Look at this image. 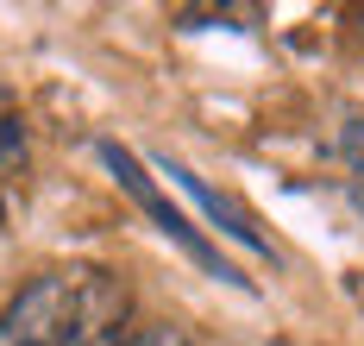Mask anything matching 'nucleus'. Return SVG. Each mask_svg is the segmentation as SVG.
Wrapping results in <instances>:
<instances>
[{
	"instance_id": "nucleus-1",
	"label": "nucleus",
	"mask_w": 364,
	"mask_h": 346,
	"mask_svg": "<svg viewBox=\"0 0 364 346\" xmlns=\"http://www.w3.org/2000/svg\"><path fill=\"white\" fill-rule=\"evenodd\" d=\"M82 271H44L0 308V346H63Z\"/></svg>"
},
{
	"instance_id": "nucleus-2",
	"label": "nucleus",
	"mask_w": 364,
	"mask_h": 346,
	"mask_svg": "<svg viewBox=\"0 0 364 346\" xmlns=\"http://www.w3.org/2000/svg\"><path fill=\"white\" fill-rule=\"evenodd\" d=\"M126 321H132V290L126 277L113 271H82V290H75V315L63 346H132L126 340Z\"/></svg>"
},
{
	"instance_id": "nucleus-3",
	"label": "nucleus",
	"mask_w": 364,
	"mask_h": 346,
	"mask_svg": "<svg viewBox=\"0 0 364 346\" xmlns=\"http://www.w3.org/2000/svg\"><path fill=\"white\" fill-rule=\"evenodd\" d=\"M101 157H107V170H113V177H119V183H126V189H132V195H139V201L151 208V214H157V227H164V233H176V239L188 246V252H195V258H201V265H220L214 252L201 246V233H195V227H188V221L176 214V208L164 201V195L151 189V177L139 170V157H132V152H119V145H101ZM220 277H232V283H239V271H232V265H220Z\"/></svg>"
},
{
	"instance_id": "nucleus-4",
	"label": "nucleus",
	"mask_w": 364,
	"mask_h": 346,
	"mask_svg": "<svg viewBox=\"0 0 364 346\" xmlns=\"http://www.w3.org/2000/svg\"><path fill=\"white\" fill-rule=\"evenodd\" d=\"M170 177H176L182 189L195 195V201H201V208H208V214H214V221H220V227H226V233H232V239H245V246H257V233L245 227V221H239V214H232V208H226V201H220V195L208 189V183H201L195 170H182V164H170Z\"/></svg>"
},
{
	"instance_id": "nucleus-5",
	"label": "nucleus",
	"mask_w": 364,
	"mask_h": 346,
	"mask_svg": "<svg viewBox=\"0 0 364 346\" xmlns=\"http://www.w3.org/2000/svg\"><path fill=\"white\" fill-rule=\"evenodd\" d=\"M132 346H195V340H188V327H176V321H151V327L132 334Z\"/></svg>"
},
{
	"instance_id": "nucleus-6",
	"label": "nucleus",
	"mask_w": 364,
	"mask_h": 346,
	"mask_svg": "<svg viewBox=\"0 0 364 346\" xmlns=\"http://www.w3.org/2000/svg\"><path fill=\"white\" fill-rule=\"evenodd\" d=\"M0 227H6V201H0Z\"/></svg>"
}]
</instances>
